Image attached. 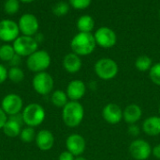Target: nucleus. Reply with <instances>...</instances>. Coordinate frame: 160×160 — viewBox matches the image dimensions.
I'll return each mask as SVG.
<instances>
[{
  "label": "nucleus",
  "mask_w": 160,
  "mask_h": 160,
  "mask_svg": "<svg viewBox=\"0 0 160 160\" xmlns=\"http://www.w3.org/2000/svg\"><path fill=\"white\" fill-rule=\"evenodd\" d=\"M51 56L45 50H37L32 55L27 57L26 66L29 71L33 73L46 72V70L51 65Z\"/></svg>",
  "instance_id": "5"
},
{
  "label": "nucleus",
  "mask_w": 160,
  "mask_h": 160,
  "mask_svg": "<svg viewBox=\"0 0 160 160\" xmlns=\"http://www.w3.org/2000/svg\"><path fill=\"white\" fill-rule=\"evenodd\" d=\"M158 111H159V114H160V105H159V108H158Z\"/></svg>",
  "instance_id": "40"
},
{
  "label": "nucleus",
  "mask_w": 160,
  "mask_h": 160,
  "mask_svg": "<svg viewBox=\"0 0 160 160\" xmlns=\"http://www.w3.org/2000/svg\"><path fill=\"white\" fill-rule=\"evenodd\" d=\"M92 0H69V5L76 9H84L87 8Z\"/></svg>",
  "instance_id": "30"
},
{
  "label": "nucleus",
  "mask_w": 160,
  "mask_h": 160,
  "mask_svg": "<svg viewBox=\"0 0 160 160\" xmlns=\"http://www.w3.org/2000/svg\"><path fill=\"white\" fill-rule=\"evenodd\" d=\"M152 155L157 158L160 160V143L157 144L153 149H152Z\"/></svg>",
  "instance_id": "36"
},
{
  "label": "nucleus",
  "mask_w": 160,
  "mask_h": 160,
  "mask_svg": "<svg viewBox=\"0 0 160 160\" xmlns=\"http://www.w3.org/2000/svg\"><path fill=\"white\" fill-rule=\"evenodd\" d=\"M22 115H15L8 118L4 127H3V132L4 134L8 137V138H16L19 137L22 131Z\"/></svg>",
  "instance_id": "16"
},
{
  "label": "nucleus",
  "mask_w": 160,
  "mask_h": 160,
  "mask_svg": "<svg viewBox=\"0 0 160 160\" xmlns=\"http://www.w3.org/2000/svg\"><path fill=\"white\" fill-rule=\"evenodd\" d=\"M82 66V62L81 57L72 53H68L64 57L63 59V67L69 74L78 73Z\"/></svg>",
  "instance_id": "19"
},
{
  "label": "nucleus",
  "mask_w": 160,
  "mask_h": 160,
  "mask_svg": "<svg viewBox=\"0 0 160 160\" xmlns=\"http://www.w3.org/2000/svg\"><path fill=\"white\" fill-rule=\"evenodd\" d=\"M68 97L66 93V91L62 90H56L52 93L51 96V102L52 104L58 108H63L68 103Z\"/></svg>",
  "instance_id": "22"
},
{
  "label": "nucleus",
  "mask_w": 160,
  "mask_h": 160,
  "mask_svg": "<svg viewBox=\"0 0 160 160\" xmlns=\"http://www.w3.org/2000/svg\"><path fill=\"white\" fill-rule=\"evenodd\" d=\"M141 133V128L139 125H137V124H129L128 127V134L131 137H138Z\"/></svg>",
  "instance_id": "31"
},
{
  "label": "nucleus",
  "mask_w": 160,
  "mask_h": 160,
  "mask_svg": "<svg viewBox=\"0 0 160 160\" xmlns=\"http://www.w3.org/2000/svg\"><path fill=\"white\" fill-rule=\"evenodd\" d=\"M19 1H21V2H22V3H31V2H33L34 0H19Z\"/></svg>",
  "instance_id": "39"
},
{
  "label": "nucleus",
  "mask_w": 160,
  "mask_h": 160,
  "mask_svg": "<svg viewBox=\"0 0 160 160\" xmlns=\"http://www.w3.org/2000/svg\"><path fill=\"white\" fill-rule=\"evenodd\" d=\"M142 129L150 137L160 135V116H151L145 119L142 123Z\"/></svg>",
  "instance_id": "20"
},
{
  "label": "nucleus",
  "mask_w": 160,
  "mask_h": 160,
  "mask_svg": "<svg viewBox=\"0 0 160 160\" xmlns=\"http://www.w3.org/2000/svg\"><path fill=\"white\" fill-rule=\"evenodd\" d=\"M7 120H8V116H7V114L3 111V109L0 107V130L3 129Z\"/></svg>",
  "instance_id": "34"
},
{
  "label": "nucleus",
  "mask_w": 160,
  "mask_h": 160,
  "mask_svg": "<svg viewBox=\"0 0 160 160\" xmlns=\"http://www.w3.org/2000/svg\"><path fill=\"white\" fill-rule=\"evenodd\" d=\"M38 148L43 152L51 150L54 145V136L48 129H42L37 133L35 139Z\"/></svg>",
  "instance_id": "17"
},
{
  "label": "nucleus",
  "mask_w": 160,
  "mask_h": 160,
  "mask_svg": "<svg viewBox=\"0 0 160 160\" xmlns=\"http://www.w3.org/2000/svg\"><path fill=\"white\" fill-rule=\"evenodd\" d=\"M158 15H159V18H160V9H159V13H158Z\"/></svg>",
  "instance_id": "41"
},
{
  "label": "nucleus",
  "mask_w": 160,
  "mask_h": 160,
  "mask_svg": "<svg viewBox=\"0 0 160 160\" xmlns=\"http://www.w3.org/2000/svg\"><path fill=\"white\" fill-rule=\"evenodd\" d=\"M97 45L102 48H112L117 42V36L115 32L107 26H101L94 34Z\"/></svg>",
  "instance_id": "10"
},
{
  "label": "nucleus",
  "mask_w": 160,
  "mask_h": 160,
  "mask_svg": "<svg viewBox=\"0 0 160 160\" xmlns=\"http://www.w3.org/2000/svg\"><path fill=\"white\" fill-rule=\"evenodd\" d=\"M22 119L26 126H39L46 118V112L43 107L37 103H32L23 108L22 111Z\"/></svg>",
  "instance_id": "3"
},
{
  "label": "nucleus",
  "mask_w": 160,
  "mask_h": 160,
  "mask_svg": "<svg viewBox=\"0 0 160 160\" xmlns=\"http://www.w3.org/2000/svg\"><path fill=\"white\" fill-rule=\"evenodd\" d=\"M32 86L34 91L39 95L50 94L54 87V80L52 76L47 72L38 73L32 79Z\"/></svg>",
  "instance_id": "6"
},
{
  "label": "nucleus",
  "mask_w": 160,
  "mask_h": 160,
  "mask_svg": "<svg viewBox=\"0 0 160 160\" xmlns=\"http://www.w3.org/2000/svg\"><path fill=\"white\" fill-rule=\"evenodd\" d=\"M75 157L68 151H64L62 152L59 157H58V160H74Z\"/></svg>",
  "instance_id": "33"
},
{
  "label": "nucleus",
  "mask_w": 160,
  "mask_h": 160,
  "mask_svg": "<svg viewBox=\"0 0 160 160\" xmlns=\"http://www.w3.org/2000/svg\"><path fill=\"white\" fill-rule=\"evenodd\" d=\"M35 40L37 41V42L38 43V42H41L42 41V40H43V35L41 34V33H37L36 35H35Z\"/></svg>",
  "instance_id": "37"
},
{
  "label": "nucleus",
  "mask_w": 160,
  "mask_h": 160,
  "mask_svg": "<svg viewBox=\"0 0 160 160\" xmlns=\"http://www.w3.org/2000/svg\"><path fill=\"white\" fill-rule=\"evenodd\" d=\"M74 160H87V159H86L85 157H82V156H81V157H76Z\"/></svg>",
  "instance_id": "38"
},
{
  "label": "nucleus",
  "mask_w": 160,
  "mask_h": 160,
  "mask_svg": "<svg viewBox=\"0 0 160 160\" xmlns=\"http://www.w3.org/2000/svg\"><path fill=\"white\" fill-rule=\"evenodd\" d=\"M36 136H37V133H36L34 127L25 126L24 128L22 129L19 137L22 141H23L25 143H29V142H32L33 141H35Z\"/></svg>",
  "instance_id": "26"
},
{
  "label": "nucleus",
  "mask_w": 160,
  "mask_h": 160,
  "mask_svg": "<svg viewBox=\"0 0 160 160\" xmlns=\"http://www.w3.org/2000/svg\"><path fill=\"white\" fill-rule=\"evenodd\" d=\"M66 147H67V151L70 152L75 157H81L85 152L86 149L85 139L80 134L73 133L67 138Z\"/></svg>",
  "instance_id": "13"
},
{
  "label": "nucleus",
  "mask_w": 160,
  "mask_h": 160,
  "mask_svg": "<svg viewBox=\"0 0 160 160\" xmlns=\"http://www.w3.org/2000/svg\"><path fill=\"white\" fill-rule=\"evenodd\" d=\"M142 116V109L137 104L128 105L123 110V119L129 125L137 124Z\"/></svg>",
  "instance_id": "18"
},
{
  "label": "nucleus",
  "mask_w": 160,
  "mask_h": 160,
  "mask_svg": "<svg viewBox=\"0 0 160 160\" xmlns=\"http://www.w3.org/2000/svg\"><path fill=\"white\" fill-rule=\"evenodd\" d=\"M66 93L70 101L81 100L86 93V85L82 80L74 79L71 80L67 87Z\"/></svg>",
  "instance_id": "15"
},
{
  "label": "nucleus",
  "mask_w": 160,
  "mask_h": 160,
  "mask_svg": "<svg viewBox=\"0 0 160 160\" xmlns=\"http://www.w3.org/2000/svg\"><path fill=\"white\" fill-rule=\"evenodd\" d=\"M102 117L109 124H118L123 120V109L117 104L109 103L102 109Z\"/></svg>",
  "instance_id": "14"
},
{
  "label": "nucleus",
  "mask_w": 160,
  "mask_h": 160,
  "mask_svg": "<svg viewBox=\"0 0 160 160\" xmlns=\"http://www.w3.org/2000/svg\"><path fill=\"white\" fill-rule=\"evenodd\" d=\"M1 108L7 116H15L21 114L23 109V101L22 97L16 93H8L2 99Z\"/></svg>",
  "instance_id": "8"
},
{
  "label": "nucleus",
  "mask_w": 160,
  "mask_h": 160,
  "mask_svg": "<svg viewBox=\"0 0 160 160\" xmlns=\"http://www.w3.org/2000/svg\"><path fill=\"white\" fill-rule=\"evenodd\" d=\"M15 55L16 53L12 45L8 43L0 45V60L9 62Z\"/></svg>",
  "instance_id": "25"
},
{
  "label": "nucleus",
  "mask_w": 160,
  "mask_h": 160,
  "mask_svg": "<svg viewBox=\"0 0 160 160\" xmlns=\"http://www.w3.org/2000/svg\"><path fill=\"white\" fill-rule=\"evenodd\" d=\"M15 53L20 57H29L38 50V43L34 37L29 36H19L12 44Z\"/></svg>",
  "instance_id": "7"
},
{
  "label": "nucleus",
  "mask_w": 160,
  "mask_h": 160,
  "mask_svg": "<svg viewBox=\"0 0 160 160\" xmlns=\"http://www.w3.org/2000/svg\"><path fill=\"white\" fill-rule=\"evenodd\" d=\"M20 60H21V57L18 56V55L16 54L8 63H9V65H10L11 67H19L18 65L20 64Z\"/></svg>",
  "instance_id": "35"
},
{
  "label": "nucleus",
  "mask_w": 160,
  "mask_h": 160,
  "mask_svg": "<svg viewBox=\"0 0 160 160\" xmlns=\"http://www.w3.org/2000/svg\"><path fill=\"white\" fill-rule=\"evenodd\" d=\"M153 65L154 64H153L152 58L146 55H142V56L138 57L135 60L136 69L140 72H142V73L149 72Z\"/></svg>",
  "instance_id": "23"
},
{
  "label": "nucleus",
  "mask_w": 160,
  "mask_h": 160,
  "mask_svg": "<svg viewBox=\"0 0 160 160\" xmlns=\"http://www.w3.org/2000/svg\"><path fill=\"white\" fill-rule=\"evenodd\" d=\"M96 46L97 43L95 41V37L92 33L79 32L72 38L70 41L72 52L80 57L92 54Z\"/></svg>",
  "instance_id": "1"
},
{
  "label": "nucleus",
  "mask_w": 160,
  "mask_h": 160,
  "mask_svg": "<svg viewBox=\"0 0 160 160\" xmlns=\"http://www.w3.org/2000/svg\"><path fill=\"white\" fill-rule=\"evenodd\" d=\"M19 29L20 32H22V35L24 36H29L33 37L38 33L39 24L38 18L31 13H25L21 16L19 23Z\"/></svg>",
  "instance_id": "11"
},
{
  "label": "nucleus",
  "mask_w": 160,
  "mask_h": 160,
  "mask_svg": "<svg viewBox=\"0 0 160 160\" xmlns=\"http://www.w3.org/2000/svg\"><path fill=\"white\" fill-rule=\"evenodd\" d=\"M84 118V108L78 101H68L62 108V120L70 128L79 126Z\"/></svg>",
  "instance_id": "2"
},
{
  "label": "nucleus",
  "mask_w": 160,
  "mask_h": 160,
  "mask_svg": "<svg viewBox=\"0 0 160 160\" xmlns=\"http://www.w3.org/2000/svg\"><path fill=\"white\" fill-rule=\"evenodd\" d=\"M20 29L17 23L12 20L0 21V41L5 42L14 41L20 35Z\"/></svg>",
  "instance_id": "12"
},
{
  "label": "nucleus",
  "mask_w": 160,
  "mask_h": 160,
  "mask_svg": "<svg viewBox=\"0 0 160 160\" xmlns=\"http://www.w3.org/2000/svg\"><path fill=\"white\" fill-rule=\"evenodd\" d=\"M20 1L19 0H6L4 4V10L8 15H14L19 11Z\"/></svg>",
  "instance_id": "27"
},
{
  "label": "nucleus",
  "mask_w": 160,
  "mask_h": 160,
  "mask_svg": "<svg viewBox=\"0 0 160 160\" xmlns=\"http://www.w3.org/2000/svg\"><path fill=\"white\" fill-rule=\"evenodd\" d=\"M68 10H69V4L64 1L57 2L52 7V13L56 16H64L68 14Z\"/></svg>",
  "instance_id": "28"
},
{
  "label": "nucleus",
  "mask_w": 160,
  "mask_h": 160,
  "mask_svg": "<svg viewBox=\"0 0 160 160\" xmlns=\"http://www.w3.org/2000/svg\"><path fill=\"white\" fill-rule=\"evenodd\" d=\"M8 78L15 83L19 84L24 79V73L20 67H10L9 70H8Z\"/></svg>",
  "instance_id": "24"
},
{
  "label": "nucleus",
  "mask_w": 160,
  "mask_h": 160,
  "mask_svg": "<svg viewBox=\"0 0 160 160\" xmlns=\"http://www.w3.org/2000/svg\"><path fill=\"white\" fill-rule=\"evenodd\" d=\"M8 79V70L7 68L0 63V85L3 84Z\"/></svg>",
  "instance_id": "32"
},
{
  "label": "nucleus",
  "mask_w": 160,
  "mask_h": 160,
  "mask_svg": "<svg viewBox=\"0 0 160 160\" xmlns=\"http://www.w3.org/2000/svg\"><path fill=\"white\" fill-rule=\"evenodd\" d=\"M149 77L151 81L160 87V62L155 63L149 71Z\"/></svg>",
  "instance_id": "29"
},
{
  "label": "nucleus",
  "mask_w": 160,
  "mask_h": 160,
  "mask_svg": "<svg viewBox=\"0 0 160 160\" xmlns=\"http://www.w3.org/2000/svg\"><path fill=\"white\" fill-rule=\"evenodd\" d=\"M152 149L150 143L145 140L136 139L130 143L128 151L135 160H147L152 155Z\"/></svg>",
  "instance_id": "9"
},
{
  "label": "nucleus",
  "mask_w": 160,
  "mask_h": 160,
  "mask_svg": "<svg viewBox=\"0 0 160 160\" xmlns=\"http://www.w3.org/2000/svg\"><path fill=\"white\" fill-rule=\"evenodd\" d=\"M94 69L97 76H98L100 79L105 81L113 79L119 72L118 64L116 63L115 60L110 58H99L95 63Z\"/></svg>",
  "instance_id": "4"
},
{
  "label": "nucleus",
  "mask_w": 160,
  "mask_h": 160,
  "mask_svg": "<svg viewBox=\"0 0 160 160\" xmlns=\"http://www.w3.org/2000/svg\"><path fill=\"white\" fill-rule=\"evenodd\" d=\"M77 27L80 32L91 33L95 27V21L90 15H82L77 21Z\"/></svg>",
  "instance_id": "21"
}]
</instances>
